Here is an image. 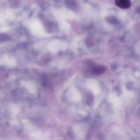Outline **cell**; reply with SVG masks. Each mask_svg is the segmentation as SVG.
Listing matches in <instances>:
<instances>
[{
    "instance_id": "cell-1",
    "label": "cell",
    "mask_w": 140,
    "mask_h": 140,
    "mask_svg": "<svg viewBox=\"0 0 140 140\" xmlns=\"http://www.w3.org/2000/svg\"><path fill=\"white\" fill-rule=\"evenodd\" d=\"M115 3L118 7L123 9L129 8L131 6L130 0H115Z\"/></svg>"
},
{
    "instance_id": "cell-2",
    "label": "cell",
    "mask_w": 140,
    "mask_h": 140,
    "mask_svg": "<svg viewBox=\"0 0 140 140\" xmlns=\"http://www.w3.org/2000/svg\"><path fill=\"white\" fill-rule=\"evenodd\" d=\"M105 71V68L103 67H97L93 70V73L95 74H100L102 73Z\"/></svg>"
}]
</instances>
